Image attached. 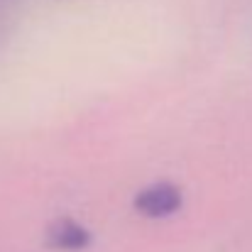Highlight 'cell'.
<instances>
[{
  "label": "cell",
  "mask_w": 252,
  "mask_h": 252,
  "mask_svg": "<svg viewBox=\"0 0 252 252\" xmlns=\"http://www.w3.org/2000/svg\"><path fill=\"white\" fill-rule=\"evenodd\" d=\"M49 245L57 250H84L91 245V233L84 223L74 220V218H59L52 223L49 233Z\"/></svg>",
  "instance_id": "2"
},
{
  "label": "cell",
  "mask_w": 252,
  "mask_h": 252,
  "mask_svg": "<svg viewBox=\"0 0 252 252\" xmlns=\"http://www.w3.org/2000/svg\"><path fill=\"white\" fill-rule=\"evenodd\" d=\"M184 203L181 189L171 181H155L135 196V208L147 218H169Z\"/></svg>",
  "instance_id": "1"
}]
</instances>
